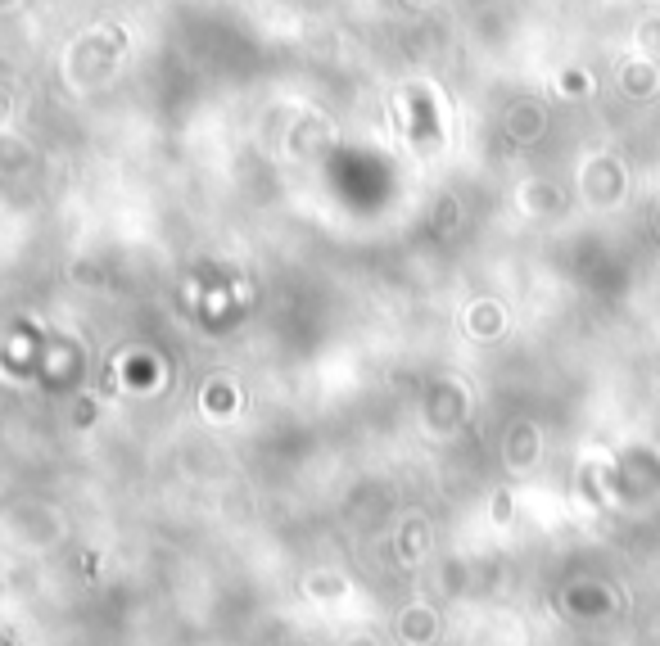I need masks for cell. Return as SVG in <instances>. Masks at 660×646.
I'll return each mask as SVG.
<instances>
[{
  "label": "cell",
  "mask_w": 660,
  "mask_h": 646,
  "mask_svg": "<svg viewBox=\"0 0 660 646\" xmlns=\"http://www.w3.org/2000/svg\"><path fill=\"white\" fill-rule=\"evenodd\" d=\"M412 109H416V141L434 136V118H425V100H412Z\"/></svg>",
  "instance_id": "1"
}]
</instances>
